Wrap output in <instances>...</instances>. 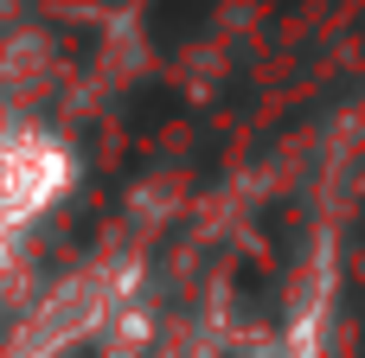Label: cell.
<instances>
[{"label": "cell", "instance_id": "obj_1", "mask_svg": "<svg viewBox=\"0 0 365 358\" xmlns=\"http://www.w3.org/2000/svg\"><path fill=\"white\" fill-rule=\"evenodd\" d=\"M71 186V147L51 128H0V243L51 211Z\"/></svg>", "mask_w": 365, "mask_h": 358}]
</instances>
